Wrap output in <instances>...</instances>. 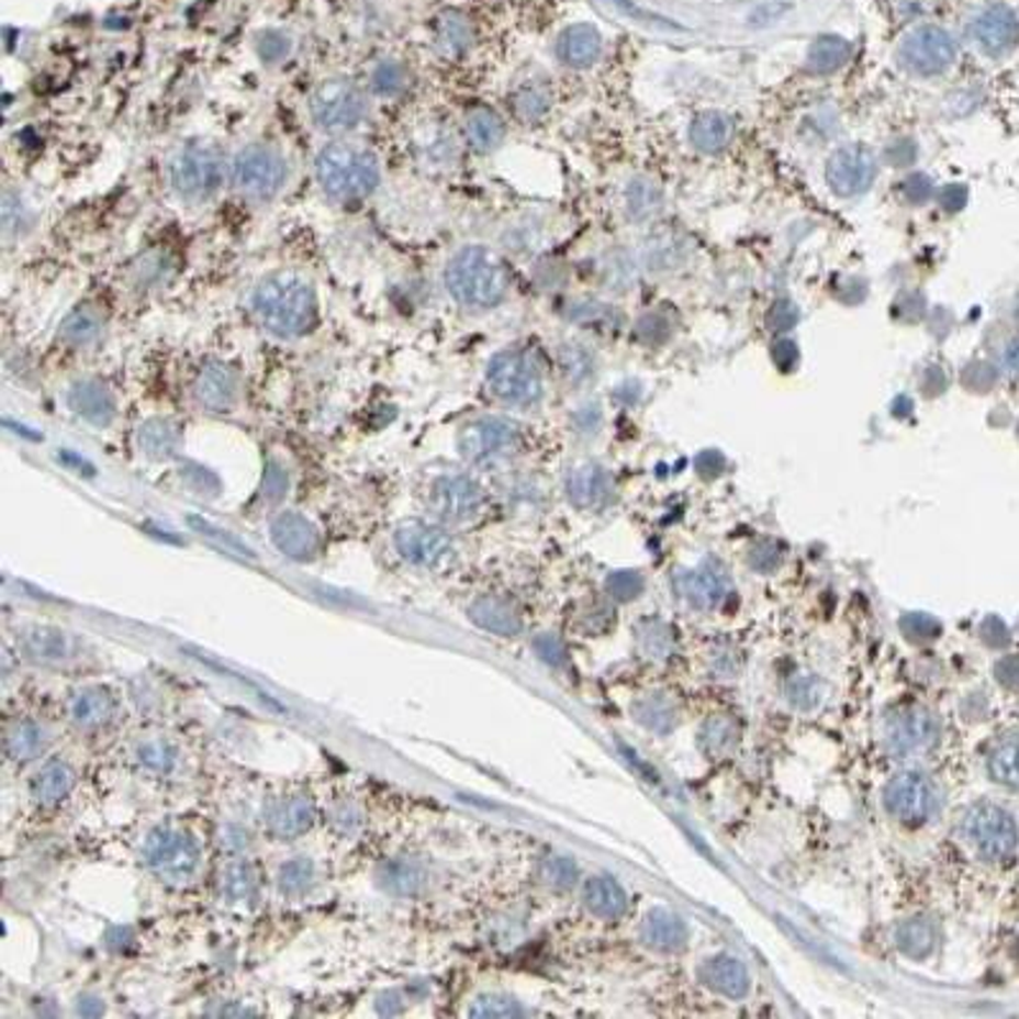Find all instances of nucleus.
I'll return each mask as SVG.
<instances>
[{
  "label": "nucleus",
  "instance_id": "f257e3e1",
  "mask_svg": "<svg viewBox=\"0 0 1019 1019\" xmlns=\"http://www.w3.org/2000/svg\"><path fill=\"white\" fill-rule=\"evenodd\" d=\"M250 307L258 323L277 338H296L315 325V289L300 273H273L250 294Z\"/></svg>",
  "mask_w": 1019,
  "mask_h": 1019
},
{
  "label": "nucleus",
  "instance_id": "bf43d9fd",
  "mask_svg": "<svg viewBox=\"0 0 1019 1019\" xmlns=\"http://www.w3.org/2000/svg\"><path fill=\"white\" fill-rule=\"evenodd\" d=\"M221 843L225 846L227 851L240 853L243 849H248L250 836H248V830H246V828H240V826H225V828H223Z\"/></svg>",
  "mask_w": 1019,
  "mask_h": 1019
},
{
  "label": "nucleus",
  "instance_id": "39448f33",
  "mask_svg": "<svg viewBox=\"0 0 1019 1019\" xmlns=\"http://www.w3.org/2000/svg\"><path fill=\"white\" fill-rule=\"evenodd\" d=\"M491 394L508 406H531L542 399V371L522 350H501L485 371Z\"/></svg>",
  "mask_w": 1019,
  "mask_h": 1019
},
{
  "label": "nucleus",
  "instance_id": "58836bf2",
  "mask_svg": "<svg viewBox=\"0 0 1019 1019\" xmlns=\"http://www.w3.org/2000/svg\"><path fill=\"white\" fill-rule=\"evenodd\" d=\"M44 749V728L36 720H19L5 736V754L13 762H29Z\"/></svg>",
  "mask_w": 1019,
  "mask_h": 1019
},
{
  "label": "nucleus",
  "instance_id": "393cba45",
  "mask_svg": "<svg viewBox=\"0 0 1019 1019\" xmlns=\"http://www.w3.org/2000/svg\"><path fill=\"white\" fill-rule=\"evenodd\" d=\"M429 882V872L425 864H419L417 859H391L389 864L381 866L379 872V884L381 889H387L389 895L394 897H417L425 892Z\"/></svg>",
  "mask_w": 1019,
  "mask_h": 1019
},
{
  "label": "nucleus",
  "instance_id": "5fc2aeb1",
  "mask_svg": "<svg viewBox=\"0 0 1019 1019\" xmlns=\"http://www.w3.org/2000/svg\"><path fill=\"white\" fill-rule=\"evenodd\" d=\"M629 205H631V213L639 215V221H645L641 215L654 213V210L660 208V194L654 192L652 184L634 182L631 190H629Z\"/></svg>",
  "mask_w": 1019,
  "mask_h": 1019
},
{
  "label": "nucleus",
  "instance_id": "2eb2a0df",
  "mask_svg": "<svg viewBox=\"0 0 1019 1019\" xmlns=\"http://www.w3.org/2000/svg\"><path fill=\"white\" fill-rule=\"evenodd\" d=\"M887 810L909 826H920L936 810V787L922 772H899L884 790Z\"/></svg>",
  "mask_w": 1019,
  "mask_h": 1019
},
{
  "label": "nucleus",
  "instance_id": "aec40b11",
  "mask_svg": "<svg viewBox=\"0 0 1019 1019\" xmlns=\"http://www.w3.org/2000/svg\"><path fill=\"white\" fill-rule=\"evenodd\" d=\"M67 404L77 417L88 422L92 427H108L113 425L117 404L113 391L100 383L98 379H82L75 381L67 391Z\"/></svg>",
  "mask_w": 1019,
  "mask_h": 1019
},
{
  "label": "nucleus",
  "instance_id": "603ef678",
  "mask_svg": "<svg viewBox=\"0 0 1019 1019\" xmlns=\"http://www.w3.org/2000/svg\"><path fill=\"white\" fill-rule=\"evenodd\" d=\"M287 493H289L287 468L281 466L279 460H269V462H266V470H264L261 496L269 501V504H279V501H284Z\"/></svg>",
  "mask_w": 1019,
  "mask_h": 1019
},
{
  "label": "nucleus",
  "instance_id": "72a5a7b5",
  "mask_svg": "<svg viewBox=\"0 0 1019 1019\" xmlns=\"http://www.w3.org/2000/svg\"><path fill=\"white\" fill-rule=\"evenodd\" d=\"M221 895L227 905H256L258 874L250 861H231L221 874Z\"/></svg>",
  "mask_w": 1019,
  "mask_h": 1019
},
{
  "label": "nucleus",
  "instance_id": "cd10ccee",
  "mask_svg": "<svg viewBox=\"0 0 1019 1019\" xmlns=\"http://www.w3.org/2000/svg\"><path fill=\"white\" fill-rule=\"evenodd\" d=\"M583 903L587 907V912L595 917H603V920H616L626 912V892L622 884H618L614 876H591L583 887Z\"/></svg>",
  "mask_w": 1019,
  "mask_h": 1019
},
{
  "label": "nucleus",
  "instance_id": "20e7f679",
  "mask_svg": "<svg viewBox=\"0 0 1019 1019\" xmlns=\"http://www.w3.org/2000/svg\"><path fill=\"white\" fill-rule=\"evenodd\" d=\"M223 159L210 144H184L169 159V182L182 200L205 202L221 190Z\"/></svg>",
  "mask_w": 1019,
  "mask_h": 1019
},
{
  "label": "nucleus",
  "instance_id": "1a4fd4ad",
  "mask_svg": "<svg viewBox=\"0 0 1019 1019\" xmlns=\"http://www.w3.org/2000/svg\"><path fill=\"white\" fill-rule=\"evenodd\" d=\"M968 841L974 843L978 856L986 861H1005L1015 856L1019 843V830L1012 815L1001 810L999 805L982 803L971 807L966 820H963Z\"/></svg>",
  "mask_w": 1019,
  "mask_h": 1019
},
{
  "label": "nucleus",
  "instance_id": "7c9ffc66",
  "mask_svg": "<svg viewBox=\"0 0 1019 1019\" xmlns=\"http://www.w3.org/2000/svg\"><path fill=\"white\" fill-rule=\"evenodd\" d=\"M75 787V770L61 759H52L42 770L36 772L34 782H31V797L38 805H57L65 799Z\"/></svg>",
  "mask_w": 1019,
  "mask_h": 1019
},
{
  "label": "nucleus",
  "instance_id": "ddd939ff",
  "mask_svg": "<svg viewBox=\"0 0 1019 1019\" xmlns=\"http://www.w3.org/2000/svg\"><path fill=\"white\" fill-rule=\"evenodd\" d=\"M876 179V159L866 146L836 148L826 164V182L838 198H859Z\"/></svg>",
  "mask_w": 1019,
  "mask_h": 1019
},
{
  "label": "nucleus",
  "instance_id": "5701e85b",
  "mask_svg": "<svg viewBox=\"0 0 1019 1019\" xmlns=\"http://www.w3.org/2000/svg\"><path fill=\"white\" fill-rule=\"evenodd\" d=\"M468 618L478 629L496 634V637H516L522 634L524 624L522 616L516 614L512 603L499 598V595H481L468 606Z\"/></svg>",
  "mask_w": 1019,
  "mask_h": 1019
},
{
  "label": "nucleus",
  "instance_id": "9b49d317",
  "mask_svg": "<svg viewBox=\"0 0 1019 1019\" xmlns=\"http://www.w3.org/2000/svg\"><path fill=\"white\" fill-rule=\"evenodd\" d=\"M519 445V429L508 419L483 417L468 422L458 435V450L462 460L473 466H493L508 458Z\"/></svg>",
  "mask_w": 1019,
  "mask_h": 1019
},
{
  "label": "nucleus",
  "instance_id": "4468645a",
  "mask_svg": "<svg viewBox=\"0 0 1019 1019\" xmlns=\"http://www.w3.org/2000/svg\"><path fill=\"white\" fill-rule=\"evenodd\" d=\"M427 504L433 508V514L437 519L458 524V522H468L481 512L483 506V491L473 478L462 475V473H448L435 478V483L429 485V496Z\"/></svg>",
  "mask_w": 1019,
  "mask_h": 1019
},
{
  "label": "nucleus",
  "instance_id": "f8f14e48",
  "mask_svg": "<svg viewBox=\"0 0 1019 1019\" xmlns=\"http://www.w3.org/2000/svg\"><path fill=\"white\" fill-rule=\"evenodd\" d=\"M899 65H903L907 72L920 75V77H932V75H943L948 67L955 61V42L953 36L948 34L945 29L938 26H920L903 38L899 44Z\"/></svg>",
  "mask_w": 1019,
  "mask_h": 1019
},
{
  "label": "nucleus",
  "instance_id": "c03bdc74",
  "mask_svg": "<svg viewBox=\"0 0 1019 1019\" xmlns=\"http://www.w3.org/2000/svg\"><path fill=\"white\" fill-rule=\"evenodd\" d=\"M468 1015L475 1019H512L527 1017V1009L516 999L504 997V994H483V997H478L473 1005H470Z\"/></svg>",
  "mask_w": 1019,
  "mask_h": 1019
},
{
  "label": "nucleus",
  "instance_id": "7ed1b4c3",
  "mask_svg": "<svg viewBox=\"0 0 1019 1019\" xmlns=\"http://www.w3.org/2000/svg\"><path fill=\"white\" fill-rule=\"evenodd\" d=\"M445 287L466 307H496L508 292V273L489 248L468 246L450 258Z\"/></svg>",
  "mask_w": 1019,
  "mask_h": 1019
},
{
  "label": "nucleus",
  "instance_id": "09e8293b",
  "mask_svg": "<svg viewBox=\"0 0 1019 1019\" xmlns=\"http://www.w3.org/2000/svg\"><path fill=\"white\" fill-rule=\"evenodd\" d=\"M373 90L383 98H396L406 90V72L396 61H381L373 72Z\"/></svg>",
  "mask_w": 1019,
  "mask_h": 1019
},
{
  "label": "nucleus",
  "instance_id": "4c0bfd02",
  "mask_svg": "<svg viewBox=\"0 0 1019 1019\" xmlns=\"http://www.w3.org/2000/svg\"><path fill=\"white\" fill-rule=\"evenodd\" d=\"M851 46L841 36H820L807 54V69L815 75H833L846 65Z\"/></svg>",
  "mask_w": 1019,
  "mask_h": 1019
},
{
  "label": "nucleus",
  "instance_id": "a211bd4d",
  "mask_svg": "<svg viewBox=\"0 0 1019 1019\" xmlns=\"http://www.w3.org/2000/svg\"><path fill=\"white\" fill-rule=\"evenodd\" d=\"M315 818V803L304 795L271 799L264 810L266 828H269V833L279 838V841H292V838L307 833Z\"/></svg>",
  "mask_w": 1019,
  "mask_h": 1019
},
{
  "label": "nucleus",
  "instance_id": "a878e982",
  "mask_svg": "<svg viewBox=\"0 0 1019 1019\" xmlns=\"http://www.w3.org/2000/svg\"><path fill=\"white\" fill-rule=\"evenodd\" d=\"M641 938L649 948L662 953H672L685 948L687 943V925L680 915L670 912V909H654L647 915L645 925H641Z\"/></svg>",
  "mask_w": 1019,
  "mask_h": 1019
},
{
  "label": "nucleus",
  "instance_id": "0eeeda50",
  "mask_svg": "<svg viewBox=\"0 0 1019 1019\" xmlns=\"http://www.w3.org/2000/svg\"><path fill=\"white\" fill-rule=\"evenodd\" d=\"M289 167L277 148L250 144L233 159V182L243 194L256 200H271L284 190Z\"/></svg>",
  "mask_w": 1019,
  "mask_h": 1019
},
{
  "label": "nucleus",
  "instance_id": "f3484780",
  "mask_svg": "<svg viewBox=\"0 0 1019 1019\" xmlns=\"http://www.w3.org/2000/svg\"><path fill=\"white\" fill-rule=\"evenodd\" d=\"M271 542L287 558L307 562L320 552V531L307 516L296 512H281L271 519Z\"/></svg>",
  "mask_w": 1019,
  "mask_h": 1019
},
{
  "label": "nucleus",
  "instance_id": "9d476101",
  "mask_svg": "<svg viewBox=\"0 0 1019 1019\" xmlns=\"http://www.w3.org/2000/svg\"><path fill=\"white\" fill-rule=\"evenodd\" d=\"M394 547L406 562L422 570H448L458 550H455L452 537L448 531L425 522H404L394 531Z\"/></svg>",
  "mask_w": 1019,
  "mask_h": 1019
},
{
  "label": "nucleus",
  "instance_id": "4d7b16f0",
  "mask_svg": "<svg viewBox=\"0 0 1019 1019\" xmlns=\"http://www.w3.org/2000/svg\"><path fill=\"white\" fill-rule=\"evenodd\" d=\"M535 649L547 664H562V662H566V647H562V641L555 639L552 634H542V637H537L535 639Z\"/></svg>",
  "mask_w": 1019,
  "mask_h": 1019
},
{
  "label": "nucleus",
  "instance_id": "e2e57ef3",
  "mask_svg": "<svg viewBox=\"0 0 1019 1019\" xmlns=\"http://www.w3.org/2000/svg\"><path fill=\"white\" fill-rule=\"evenodd\" d=\"M905 192L912 200H925L930 194V182L922 175H912V179L905 184Z\"/></svg>",
  "mask_w": 1019,
  "mask_h": 1019
},
{
  "label": "nucleus",
  "instance_id": "c756f323",
  "mask_svg": "<svg viewBox=\"0 0 1019 1019\" xmlns=\"http://www.w3.org/2000/svg\"><path fill=\"white\" fill-rule=\"evenodd\" d=\"M138 450L152 460H169L175 458L179 450V443H182V429H179L177 422L156 417L148 419L144 425L138 427Z\"/></svg>",
  "mask_w": 1019,
  "mask_h": 1019
},
{
  "label": "nucleus",
  "instance_id": "dca6fc26",
  "mask_svg": "<svg viewBox=\"0 0 1019 1019\" xmlns=\"http://www.w3.org/2000/svg\"><path fill=\"white\" fill-rule=\"evenodd\" d=\"M971 38L989 57L1009 54L1019 42V19L1012 8L989 5L971 21Z\"/></svg>",
  "mask_w": 1019,
  "mask_h": 1019
},
{
  "label": "nucleus",
  "instance_id": "6ab92c4d",
  "mask_svg": "<svg viewBox=\"0 0 1019 1019\" xmlns=\"http://www.w3.org/2000/svg\"><path fill=\"white\" fill-rule=\"evenodd\" d=\"M936 720H932L925 710H899L887 720V731H884V741L892 754L905 757L912 751L928 749L936 741Z\"/></svg>",
  "mask_w": 1019,
  "mask_h": 1019
},
{
  "label": "nucleus",
  "instance_id": "ea45409f",
  "mask_svg": "<svg viewBox=\"0 0 1019 1019\" xmlns=\"http://www.w3.org/2000/svg\"><path fill=\"white\" fill-rule=\"evenodd\" d=\"M989 774L999 785L1019 790V734L1007 736L992 749Z\"/></svg>",
  "mask_w": 1019,
  "mask_h": 1019
},
{
  "label": "nucleus",
  "instance_id": "4be33fe9",
  "mask_svg": "<svg viewBox=\"0 0 1019 1019\" xmlns=\"http://www.w3.org/2000/svg\"><path fill=\"white\" fill-rule=\"evenodd\" d=\"M701 978L703 984L713 989L716 994H724V997L731 999H741L747 997L749 986H751V976L749 968L743 966L739 959L734 955H713L701 966Z\"/></svg>",
  "mask_w": 1019,
  "mask_h": 1019
},
{
  "label": "nucleus",
  "instance_id": "69168bd1",
  "mask_svg": "<svg viewBox=\"0 0 1019 1019\" xmlns=\"http://www.w3.org/2000/svg\"><path fill=\"white\" fill-rule=\"evenodd\" d=\"M1017 315H1019V310H1017Z\"/></svg>",
  "mask_w": 1019,
  "mask_h": 1019
},
{
  "label": "nucleus",
  "instance_id": "680f3d73",
  "mask_svg": "<svg viewBox=\"0 0 1019 1019\" xmlns=\"http://www.w3.org/2000/svg\"><path fill=\"white\" fill-rule=\"evenodd\" d=\"M333 820L340 822L343 830H352V828L360 826V813L352 810L350 805H340L338 810L333 813Z\"/></svg>",
  "mask_w": 1019,
  "mask_h": 1019
},
{
  "label": "nucleus",
  "instance_id": "49530a36",
  "mask_svg": "<svg viewBox=\"0 0 1019 1019\" xmlns=\"http://www.w3.org/2000/svg\"><path fill=\"white\" fill-rule=\"evenodd\" d=\"M440 38L445 49H450L455 57L468 52L470 46V26L460 13H445L440 21Z\"/></svg>",
  "mask_w": 1019,
  "mask_h": 1019
},
{
  "label": "nucleus",
  "instance_id": "a18cd8bd",
  "mask_svg": "<svg viewBox=\"0 0 1019 1019\" xmlns=\"http://www.w3.org/2000/svg\"><path fill=\"white\" fill-rule=\"evenodd\" d=\"M539 876L552 889H570L578 882V864L568 856H550L542 861Z\"/></svg>",
  "mask_w": 1019,
  "mask_h": 1019
},
{
  "label": "nucleus",
  "instance_id": "13d9d810",
  "mask_svg": "<svg viewBox=\"0 0 1019 1019\" xmlns=\"http://www.w3.org/2000/svg\"><path fill=\"white\" fill-rule=\"evenodd\" d=\"M787 693H790V701L799 705V708H807V701H805L807 695H810L815 703L820 701V685H818V680H813V678H797L793 685H790Z\"/></svg>",
  "mask_w": 1019,
  "mask_h": 1019
},
{
  "label": "nucleus",
  "instance_id": "052dcab7",
  "mask_svg": "<svg viewBox=\"0 0 1019 1019\" xmlns=\"http://www.w3.org/2000/svg\"><path fill=\"white\" fill-rule=\"evenodd\" d=\"M75 1012L80 1017H100V1015H105V1005H103V999H100V997L85 994V997L77 999Z\"/></svg>",
  "mask_w": 1019,
  "mask_h": 1019
},
{
  "label": "nucleus",
  "instance_id": "c85d7f7f",
  "mask_svg": "<svg viewBox=\"0 0 1019 1019\" xmlns=\"http://www.w3.org/2000/svg\"><path fill=\"white\" fill-rule=\"evenodd\" d=\"M611 483L606 470L595 462H585L568 475V499L578 508H595L608 499Z\"/></svg>",
  "mask_w": 1019,
  "mask_h": 1019
},
{
  "label": "nucleus",
  "instance_id": "f03ea898",
  "mask_svg": "<svg viewBox=\"0 0 1019 1019\" xmlns=\"http://www.w3.org/2000/svg\"><path fill=\"white\" fill-rule=\"evenodd\" d=\"M315 169L320 187L338 202L371 198L381 184V164L376 154L350 141H335L320 148Z\"/></svg>",
  "mask_w": 1019,
  "mask_h": 1019
},
{
  "label": "nucleus",
  "instance_id": "c9c22d12",
  "mask_svg": "<svg viewBox=\"0 0 1019 1019\" xmlns=\"http://www.w3.org/2000/svg\"><path fill=\"white\" fill-rule=\"evenodd\" d=\"M680 591L695 608H713L726 595V583L713 570H693L680 578Z\"/></svg>",
  "mask_w": 1019,
  "mask_h": 1019
},
{
  "label": "nucleus",
  "instance_id": "864d4df0",
  "mask_svg": "<svg viewBox=\"0 0 1019 1019\" xmlns=\"http://www.w3.org/2000/svg\"><path fill=\"white\" fill-rule=\"evenodd\" d=\"M292 49V38H289L284 31H264L258 36V57H261L266 65H277Z\"/></svg>",
  "mask_w": 1019,
  "mask_h": 1019
},
{
  "label": "nucleus",
  "instance_id": "423d86ee",
  "mask_svg": "<svg viewBox=\"0 0 1019 1019\" xmlns=\"http://www.w3.org/2000/svg\"><path fill=\"white\" fill-rule=\"evenodd\" d=\"M144 861L167 884L190 882L200 866V846L184 830L154 828L144 843Z\"/></svg>",
  "mask_w": 1019,
  "mask_h": 1019
},
{
  "label": "nucleus",
  "instance_id": "b1692460",
  "mask_svg": "<svg viewBox=\"0 0 1019 1019\" xmlns=\"http://www.w3.org/2000/svg\"><path fill=\"white\" fill-rule=\"evenodd\" d=\"M601 34L591 23H575V26L566 29L558 38V57L562 65L585 69L591 67L595 59L601 57Z\"/></svg>",
  "mask_w": 1019,
  "mask_h": 1019
},
{
  "label": "nucleus",
  "instance_id": "e433bc0d",
  "mask_svg": "<svg viewBox=\"0 0 1019 1019\" xmlns=\"http://www.w3.org/2000/svg\"><path fill=\"white\" fill-rule=\"evenodd\" d=\"M504 121L493 111H489V108H475V111H470V115L466 117L468 144L473 146L475 152H493V148L504 141Z\"/></svg>",
  "mask_w": 1019,
  "mask_h": 1019
},
{
  "label": "nucleus",
  "instance_id": "0e129e2a",
  "mask_svg": "<svg viewBox=\"0 0 1019 1019\" xmlns=\"http://www.w3.org/2000/svg\"><path fill=\"white\" fill-rule=\"evenodd\" d=\"M1017 953H1019V945H1017Z\"/></svg>",
  "mask_w": 1019,
  "mask_h": 1019
},
{
  "label": "nucleus",
  "instance_id": "6e6d98bb",
  "mask_svg": "<svg viewBox=\"0 0 1019 1019\" xmlns=\"http://www.w3.org/2000/svg\"><path fill=\"white\" fill-rule=\"evenodd\" d=\"M608 591L611 595H616L618 601H629L634 595H639L641 578L637 572H616V575L608 578Z\"/></svg>",
  "mask_w": 1019,
  "mask_h": 1019
},
{
  "label": "nucleus",
  "instance_id": "a19ab883",
  "mask_svg": "<svg viewBox=\"0 0 1019 1019\" xmlns=\"http://www.w3.org/2000/svg\"><path fill=\"white\" fill-rule=\"evenodd\" d=\"M897 945L912 959H925L936 948V928L928 917H915L897 930Z\"/></svg>",
  "mask_w": 1019,
  "mask_h": 1019
},
{
  "label": "nucleus",
  "instance_id": "8fccbe9b",
  "mask_svg": "<svg viewBox=\"0 0 1019 1019\" xmlns=\"http://www.w3.org/2000/svg\"><path fill=\"white\" fill-rule=\"evenodd\" d=\"M179 475H182V481L190 485L194 493H200V496L213 499L221 493V478H217L213 470L198 466V462H184Z\"/></svg>",
  "mask_w": 1019,
  "mask_h": 1019
},
{
  "label": "nucleus",
  "instance_id": "de8ad7c7",
  "mask_svg": "<svg viewBox=\"0 0 1019 1019\" xmlns=\"http://www.w3.org/2000/svg\"><path fill=\"white\" fill-rule=\"evenodd\" d=\"M550 111V92L542 88H524L514 98V113L522 121H539Z\"/></svg>",
  "mask_w": 1019,
  "mask_h": 1019
},
{
  "label": "nucleus",
  "instance_id": "412c9836",
  "mask_svg": "<svg viewBox=\"0 0 1019 1019\" xmlns=\"http://www.w3.org/2000/svg\"><path fill=\"white\" fill-rule=\"evenodd\" d=\"M238 376L231 366L221 363V360H210L202 366L194 381V399L210 412H227L238 402Z\"/></svg>",
  "mask_w": 1019,
  "mask_h": 1019
},
{
  "label": "nucleus",
  "instance_id": "6e6552de",
  "mask_svg": "<svg viewBox=\"0 0 1019 1019\" xmlns=\"http://www.w3.org/2000/svg\"><path fill=\"white\" fill-rule=\"evenodd\" d=\"M310 113L317 128L327 133L356 131L366 121L368 105L363 90L350 80H327L312 92Z\"/></svg>",
  "mask_w": 1019,
  "mask_h": 1019
},
{
  "label": "nucleus",
  "instance_id": "2f4dec72",
  "mask_svg": "<svg viewBox=\"0 0 1019 1019\" xmlns=\"http://www.w3.org/2000/svg\"><path fill=\"white\" fill-rule=\"evenodd\" d=\"M734 138V121L726 113L718 111H705L701 115H695V121L690 123V141L697 152L703 154H718L731 144Z\"/></svg>",
  "mask_w": 1019,
  "mask_h": 1019
},
{
  "label": "nucleus",
  "instance_id": "79ce46f5",
  "mask_svg": "<svg viewBox=\"0 0 1019 1019\" xmlns=\"http://www.w3.org/2000/svg\"><path fill=\"white\" fill-rule=\"evenodd\" d=\"M277 884L281 895L287 897H300L304 892H310L312 884H315V864H312V859L296 856L287 861V864H281Z\"/></svg>",
  "mask_w": 1019,
  "mask_h": 1019
},
{
  "label": "nucleus",
  "instance_id": "37998d69",
  "mask_svg": "<svg viewBox=\"0 0 1019 1019\" xmlns=\"http://www.w3.org/2000/svg\"><path fill=\"white\" fill-rule=\"evenodd\" d=\"M136 759L144 770L154 774H171L177 770L179 751L167 739H148L136 749Z\"/></svg>",
  "mask_w": 1019,
  "mask_h": 1019
},
{
  "label": "nucleus",
  "instance_id": "473e14b6",
  "mask_svg": "<svg viewBox=\"0 0 1019 1019\" xmlns=\"http://www.w3.org/2000/svg\"><path fill=\"white\" fill-rule=\"evenodd\" d=\"M75 726L80 728H100L111 724L115 716V697L105 687H88L75 695L72 708H69Z\"/></svg>",
  "mask_w": 1019,
  "mask_h": 1019
},
{
  "label": "nucleus",
  "instance_id": "bb28decb",
  "mask_svg": "<svg viewBox=\"0 0 1019 1019\" xmlns=\"http://www.w3.org/2000/svg\"><path fill=\"white\" fill-rule=\"evenodd\" d=\"M21 647L42 662H61L75 654V639L57 626H29L21 634Z\"/></svg>",
  "mask_w": 1019,
  "mask_h": 1019
},
{
  "label": "nucleus",
  "instance_id": "f704fd0d",
  "mask_svg": "<svg viewBox=\"0 0 1019 1019\" xmlns=\"http://www.w3.org/2000/svg\"><path fill=\"white\" fill-rule=\"evenodd\" d=\"M105 333V317L96 304H82L75 312H69L65 323L59 327L61 340L69 345H92Z\"/></svg>",
  "mask_w": 1019,
  "mask_h": 1019
},
{
  "label": "nucleus",
  "instance_id": "3c124183",
  "mask_svg": "<svg viewBox=\"0 0 1019 1019\" xmlns=\"http://www.w3.org/2000/svg\"><path fill=\"white\" fill-rule=\"evenodd\" d=\"M190 524L194 529L200 531V535H205L208 539H213V542H217L223 547V550H231L235 555H243V558H254V550H250V547L243 542V539H238L235 535H231V531H225L221 527H215V524H210L205 519H200V516H190Z\"/></svg>",
  "mask_w": 1019,
  "mask_h": 1019
}]
</instances>
